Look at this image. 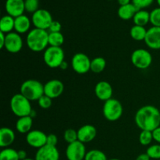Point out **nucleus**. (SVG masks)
<instances>
[{
	"label": "nucleus",
	"instance_id": "24",
	"mask_svg": "<svg viewBox=\"0 0 160 160\" xmlns=\"http://www.w3.org/2000/svg\"><path fill=\"white\" fill-rule=\"evenodd\" d=\"M134 25L145 27L150 22V12L145 9H140L133 18Z\"/></svg>",
	"mask_w": 160,
	"mask_h": 160
},
{
	"label": "nucleus",
	"instance_id": "18",
	"mask_svg": "<svg viewBox=\"0 0 160 160\" xmlns=\"http://www.w3.org/2000/svg\"><path fill=\"white\" fill-rule=\"evenodd\" d=\"M96 135V128L92 124H85L78 130V141L84 144L88 143L93 141Z\"/></svg>",
	"mask_w": 160,
	"mask_h": 160
},
{
	"label": "nucleus",
	"instance_id": "32",
	"mask_svg": "<svg viewBox=\"0 0 160 160\" xmlns=\"http://www.w3.org/2000/svg\"><path fill=\"white\" fill-rule=\"evenodd\" d=\"M63 138L65 142L68 144L73 143L76 141H78V131H75L74 129H72V128H69V129L66 130L65 132H64Z\"/></svg>",
	"mask_w": 160,
	"mask_h": 160
},
{
	"label": "nucleus",
	"instance_id": "19",
	"mask_svg": "<svg viewBox=\"0 0 160 160\" xmlns=\"http://www.w3.org/2000/svg\"><path fill=\"white\" fill-rule=\"evenodd\" d=\"M14 131L9 128H2L0 129V147L2 148H9L15 141Z\"/></svg>",
	"mask_w": 160,
	"mask_h": 160
},
{
	"label": "nucleus",
	"instance_id": "8",
	"mask_svg": "<svg viewBox=\"0 0 160 160\" xmlns=\"http://www.w3.org/2000/svg\"><path fill=\"white\" fill-rule=\"evenodd\" d=\"M52 17L49 11L45 9H39L32 14L31 22L35 28L42 30H48L52 23Z\"/></svg>",
	"mask_w": 160,
	"mask_h": 160
},
{
	"label": "nucleus",
	"instance_id": "48",
	"mask_svg": "<svg viewBox=\"0 0 160 160\" xmlns=\"http://www.w3.org/2000/svg\"><path fill=\"white\" fill-rule=\"evenodd\" d=\"M109 1H111V0H109Z\"/></svg>",
	"mask_w": 160,
	"mask_h": 160
},
{
	"label": "nucleus",
	"instance_id": "6",
	"mask_svg": "<svg viewBox=\"0 0 160 160\" xmlns=\"http://www.w3.org/2000/svg\"><path fill=\"white\" fill-rule=\"evenodd\" d=\"M64 58L65 54L61 47L48 46L44 51V62L50 68L54 69L60 67L64 61Z\"/></svg>",
	"mask_w": 160,
	"mask_h": 160
},
{
	"label": "nucleus",
	"instance_id": "40",
	"mask_svg": "<svg viewBox=\"0 0 160 160\" xmlns=\"http://www.w3.org/2000/svg\"><path fill=\"white\" fill-rule=\"evenodd\" d=\"M6 34L0 32V48H4L5 42H6Z\"/></svg>",
	"mask_w": 160,
	"mask_h": 160
},
{
	"label": "nucleus",
	"instance_id": "20",
	"mask_svg": "<svg viewBox=\"0 0 160 160\" xmlns=\"http://www.w3.org/2000/svg\"><path fill=\"white\" fill-rule=\"evenodd\" d=\"M31 21L29 19L28 16L23 15L20 16L18 17L15 18V26H14V30L15 32L18 33V34H25V33H28L31 30Z\"/></svg>",
	"mask_w": 160,
	"mask_h": 160
},
{
	"label": "nucleus",
	"instance_id": "36",
	"mask_svg": "<svg viewBox=\"0 0 160 160\" xmlns=\"http://www.w3.org/2000/svg\"><path fill=\"white\" fill-rule=\"evenodd\" d=\"M131 2L138 9H143L151 6L154 0H131Z\"/></svg>",
	"mask_w": 160,
	"mask_h": 160
},
{
	"label": "nucleus",
	"instance_id": "11",
	"mask_svg": "<svg viewBox=\"0 0 160 160\" xmlns=\"http://www.w3.org/2000/svg\"><path fill=\"white\" fill-rule=\"evenodd\" d=\"M26 142L32 148L39 149L47 145V134L40 130H31L27 134Z\"/></svg>",
	"mask_w": 160,
	"mask_h": 160
},
{
	"label": "nucleus",
	"instance_id": "37",
	"mask_svg": "<svg viewBox=\"0 0 160 160\" xmlns=\"http://www.w3.org/2000/svg\"><path fill=\"white\" fill-rule=\"evenodd\" d=\"M61 29H62L61 23L57 20H53L52 23L50 25L49 28H48V31H49V33L61 32Z\"/></svg>",
	"mask_w": 160,
	"mask_h": 160
},
{
	"label": "nucleus",
	"instance_id": "45",
	"mask_svg": "<svg viewBox=\"0 0 160 160\" xmlns=\"http://www.w3.org/2000/svg\"><path fill=\"white\" fill-rule=\"evenodd\" d=\"M156 2H157V4L159 5V6L160 7V0H156Z\"/></svg>",
	"mask_w": 160,
	"mask_h": 160
},
{
	"label": "nucleus",
	"instance_id": "26",
	"mask_svg": "<svg viewBox=\"0 0 160 160\" xmlns=\"http://www.w3.org/2000/svg\"><path fill=\"white\" fill-rule=\"evenodd\" d=\"M106 67V60L103 57H96L91 62V71L95 73H100Z\"/></svg>",
	"mask_w": 160,
	"mask_h": 160
},
{
	"label": "nucleus",
	"instance_id": "15",
	"mask_svg": "<svg viewBox=\"0 0 160 160\" xmlns=\"http://www.w3.org/2000/svg\"><path fill=\"white\" fill-rule=\"evenodd\" d=\"M112 87L106 81H101L95 87V93L97 98L101 101L106 102L112 98Z\"/></svg>",
	"mask_w": 160,
	"mask_h": 160
},
{
	"label": "nucleus",
	"instance_id": "43",
	"mask_svg": "<svg viewBox=\"0 0 160 160\" xmlns=\"http://www.w3.org/2000/svg\"><path fill=\"white\" fill-rule=\"evenodd\" d=\"M131 0H117V2H118L119 5H120V6L130 4V3H131Z\"/></svg>",
	"mask_w": 160,
	"mask_h": 160
},
{
	"label": "nucleus",
	"instance_id": "22",
	"mask_svg": "<svg viewBox=\"0 0 160 160\" xmlns=\"http://www.w3.org/2000/svg\"><path fill=\"white\" fill-rule=\"evenodd\" d=\"M33 125V118L27 116L18 118L16 122V130L20 134H28L31 131Z\"/></svg>",
	"mask_w": 160,
	"mask_h": 160
},
{
	"label": "nucleus",
	"instance_id": "16",
	"mask_svg": "<svg viewBox=\"0 0 160 160\" xmlns=\"http://www.w3.org/2000/svg\"><path fill=\"white\" fill-rule=\"evenodd\" d=\"M5 9L8 15L14 18L20 17L25 11L24 0H6Z\"/></svg>",
	"mask_w": 160,
	"mask_h": 160
},
{
	"label": "nucleus",
	"instance_id": "12",
	"mask_svg": "<svg viewBox=\"0 0 160 160\" xmlns=\"http://www.w3.org/2000/svg\"><path fill=\"white\" fill-rule=\"evenodd\" d=\"M23 39L20 34L12 31L6 35L4 48L10 53H18L23 48Z\"/></svg>",
	"mask_w": 160,
	"mask_h": 160
},
{
	"label": "nucleus",
	"instance_id": "33",
	"mask_svg": "<svg viewBox=\"0 0 160 160\" xmlns=\"http://www.w3.org/2000/svg\"><path fill=\"white\" fill-rule=\"evenodd\" d=\"M25 10L30 13H34L38 10L39 0H24Z\"/></svg>",
	"mask_w": 160,
	"mask_h": 160
},
{
	"label": "nucleus",
	"instance_id": "4",
	"mask_svg": "<svg viewBox=\"0 0 160 160\" xmlns=\"http://www.w3.org/2000/svg\"><path fill=\"white\" fill-rule=\"evenodd\" d=\"M9 106L12 113L18 118L30 116L33 110L31 101L21 93L16 94L11 98Z\"/></svg>",
	"mask_w": 160,
	"mask_h": 160
},
{
	"label": "nucleus",
	"instance_id": "42",
	"mask_svg": "<svg viewBox=\"0 0 160 160\" xmlns=\"http://www.w3.org/2000/svg\"><path fill=\"white\" fill-rule=\"evenodd\" d=\"M149 156H148V154H147L146 152L145 153H142V154H140L139 156H138V157L136 158L135 160H150Z\"/></svg>",
	"mask_w": 160,
	"mask_h": 160
},
{
	"label": "nucleus",
	"instance_id": "25",
	"mask_svg": "<svg viewBox=\"0 0 160 160\" xmlns=\"http://www.w3.org/2000/svg\"><path fill=\"white\" fill-rule=\"evenodd\" d=\"M147 30L145 29V27L138 26V25H134L130 30V35L131 38L134 40L141 42V41H145V37H146Z\"/></svg>",
	"mask_w": 160,
	"mask_h": 160
},
{
	"label": "nucleus",
	"instance_id": "13",
	"mask_svg": "<svg viewBox=\"0 0 160 160\" xmlns=\"http://www.w3.org/2000/svg\"><path fill=\"white\" fill-rule=\"evenodd\" d=\"M64 91V84L58 79H52L44 84V93L52 99L60 96Z\"/></svg>",
	"mask_w": 160,
	"mask_h": 160
},
{
	"label": "nucleus",
	"instance_id": "29",
	"mask_svg": "<svg viewBox=\"0 0 160 160\" xmlns=\"http://www.w3.org/2000/svg\"><path fill=\"white\" fill-rule=\"evenodd\" d=\"M84 160H108L106 155L98 149H92L87 152Z\"/></svg>",
	"mask_w": 160,
	"mask_h": 160
},
{
	"label": "nucleus",
	"instance_id": "47",
	"mask_svg": "<svg viewBox=\"0 0 160 160\" xmlns=\"http://www.w3.org/2000/svg\"><path fill=\"white\" fill-rule=\"evenodd\" d=\"M108 160H120V159H116V158H114V159H108Z\"/></svg>",
	"mask_w": 160,
	"mask_h": 160
},
{
	"label": "nucleus",
	"instance_id": "1",
	"mask_svg": "<svg viewBox=\"0 0 160 160\" xmlns=\"http://www.w3.org/2000/svg\"><path fill=\"white\" fill-rule=\"evenodd\" d=\"M134 122L142 131H153L160 127V111L152 105L142 106L136 112Z\"/></svg>",
	"mask_w": 160,
	"mask_h": 160
},
{
	"label": "nucleus",
	"instance_id": "3",
	"mask_svg": "<svg viewBox=\"0 0 160 160\" xmlns=\"http://www.w3.org/2000/svg\"><path fill=\"white\" fill-rule=\"evenodd\" d=\"M20 93L31 102L38 101L39 98L45 95L44 84L38 80H27L20 86Z\"/></svg>",
	"mask_w": 160,
	"mask_h": 160
},
{
	"label": "nucleus",
	"instance_id": "41",
	"mask_svg": "<svg viewBox=\"0 0 160 160\" xmlns=\"http://www.w3.org/2000/svg\"><path fill=\"white\" fill-rule=\"evenodd\" d=\"M18 156H19V159L20 160H23L25 159H27V152L25 150L20 149L18 151Z\"/></svg>",
	"mask_w": 160,
	"mask_h": 160
},
{
	"label": "nucleus",
	"instance_id": "27",
	"mask_svg": "<svg viewBox=\"0 0 160 160\" xmlns=\"http://www.w3.org/2000/svg\"><path fill=\"white\" fill-rule=\"evenodd\" d=\"M64 43V36L61 32H52L48 34V45L61 47Z\"/></svg>",
	"mask_w": 160,
	"mask_h": 160
},
{
	"label": "nucleus",
	"instance_id": "14",
	"mask_svg": "<svg viewBox=\"0 0 160 160\" xmlns=\"http://www.w3.org/2000/svg\"><path fill=\"white\" fill-rule=\"evenodd\" d=\"M35 160H59V152L56 146L46 145L36 152Z\"/></svg>",
	"mask_w": 160,
	"mask_h": 160
},
{
	"label": "nucleus",
	"instance_id": "10",
	"mask_svg": "<svg viewBox=\"0 0 160 160\" xmlns=\"http://www.w3.org/2000/svg\"><path fill=\"white\" fill-rule=\"evenodd\" d=\"M65 154L67 160H84L87 154L85 145L80 141L68 144Z\"/></svg>",
	"mask_w": 160,
	"mask_h": 160
},
{
	"label": "nucleus",
	"instance_id": "31",
	"mask_svg": "<svg viewBox=\"0 0 160 160\" xmlns=\"http://www.w3.org/2000/svg\"><path fill=\"white\" fill-rule=\"evenodd\" d=\"M146 153L150 159L159 160L160 159V144L152 145L147 148Z\"/></svg>",
	"mask_w": 160,
	"mask_h": 160
},
{
	"label": "nucleus",
	"instance_id": "28",
	"mask_svg": "<svg viewBox=\"0 0 160 160\" xmlns=\"http://www.w3.org/2000/svg\"><path fill=\"white\" fill-rule=\"evenodd\" d=\"M0 160H20L18 151L12 148H3L0 152Z\"/></svg>",
	"mask_w": 160,
	"mask_h": 160
},
{
	"label": "nucleus",
	"instance_id": "38",
	"mask_svg": "<svg viewBox=\"0 0 160 160\" xmlns=\"http://www.w3.org/2000/svg\"><path fill=\"white\" fill-rule=\"evenodd\" d=\"M58 143V138L56 134H50L47 135V145L51 146H56Z\"/></svg>",
	"mask_w": 160,
	"mask_h": 160
},
{
	"label": "nucleus",
	"instance_id": "44",
	"mask_svg": "<svg viewBox=\"0 0 160 160\" xmlns=\"http://www.w3.org/2000/svg\"><path fill=\"white\" fill-rule=\"evenodd\" d=\"M60 67L62 70H67V68H68V63H67V62H66L65 60L63 61V62H62V64L60 65Z\"/></svg>",
	"mask_w": 160,
	"mask_h": 160
},
{
	"label": "nucleus",
	"instance_id": "9",
	"mask_svg": "<svg viewBox=\"0 0 160 160\" xmlns=\"http://www.w3.org/2000/svg\"><path fill=\"white\" fill-rule=\"evenodd\" d=\"M92 60L86 54L78 52L73 55L71 59V67L78 74H84L91 70Z\"/></svg>",
	"mask_w": 160,
	"mask_h": 160
},
{
	"label": "nucleus",
	"instance_id": "49",
	"mask_svg": "<svg viewBox=\"0 0 160 160\" xmlns=\"http://www.w3.org/2000/svg\"><path fill=\"white\" fill-rule=\"evenodd\" d=\"M159 160H160V159H159Z\"/></svg>",
	"mask_w": 160,
	"mask_h": 160
},
{
	"label": "nucleus",
	"instance_id": "46",
	"mask_svg": "<svg viewBox=\"0 0 160 160\" xmlns=\"http://www.w3.org/2000/svg\"><path fill=\"white\" fill-rule=\"evenodd\" d=\"M23 160H35V159H30V158H27V159H23Z\"/></svg>",
	"mask_w": 160,
	"mask_h": 160
},
{
	"label": "nucleus",
	"instance_id": "7",
	"mask_svg": "<svg viewBox=\"0 0 160 160\" xmlns=\"http://www.w3.org/2000/svg\"><path fill=\"white\" fill-rule=\"evenodd\" d=\"M131 60L136 68L139 70H146L152 65V56L148 50L138 48L131 54Z\"/></svg>",
	"mask_w": 160,
	"mask_h": 160
},
{
	"label": "nucleus",
	"instance_id": "5",
	"mask_svg": "<svg viewBox=\"0 0 160 160\" xmlns=\"http://www.w3.org/2000/svg\"><path fill=\"white\" fill-rule=\"evenodd\" d=\"M123 106L119 100L110 98L105 102L102 108V113L108 121L114 122L120 120L123 115Z\"/></svg>",
	"mask_w": 160,
	"mask_h": 160
},
{
	"label": "nucleus",
	"instance_id": "35",
	"mask_svg": "<svg viewBox=\"0 0 160 160\" xmlns=\"http://www.w3.org/2000/svg\"><path fill=\"white\" fill-rule=\"evenodd\" d=\"M39 106H40L42 109H49L51 107L52 104V99L51 98H49L47 95H43L38 101Z\"/></svg>",
	"mask_w": 160,
	"mask_h": 160
},
{
	"label": "nucleus",
	"instance_id": "2",
	"mask_svg": "<svg viewBox=\"0 0 160 160\" xmlns=\"http://www.w3.org/2000/svg\"><path fill=\"white\" fill-rule=\"evenodd\" d=\"M48 34L49 32L46 30L35 28L31 29L26 38V43L29 49L34 52L45 51L48 45Z\"/></svg>",
	"mask_w": 160,
	"mask_h": 160
},
{
	"label": "nucleus",
	"instance_id": "30",
	"mask_svg": "<svg viewBox=\"0 0 160 160\" xmlns=\"http://www.w3.org/2000/svg\"><path fill=\"white\" fill-rule=\"evenodd\" d=\"M153 141L152 131H142L139 134V142L142 145L147 146L149 145Z\"/></svg>",
	"mask_w": 160,
	"mask_h": 160
},
{
	"label": "nucleus",
	"instance_id": "23",
	"mask_svg": "<svg viewBox=\"0 0 160 160\" xmlns=\"http://www.w3.org/2000/svg\"><path fill=\"white\" fill-rule=\"evenodd\" d=\"M15 26V18L9 15L3 16L0 20V32L7 34L12 32Z\"/></svg>",
	"mask_w": 160,
	"mask_h": 160
},
{
	"label": "nucleus",
	"instance_id": "21",
	"mask_svg": "<svg viewBox=\"0 0 160 160\" xmlns=\"http://www.w3.org/2000/svg\"><path fill=\"white\" fill-rule=\"evenodd\" d=\"M140 9H138L132 2L130 4L125 5V6H121L119 7L117 14L119 17L123 20H129L131 19L134 18L136 12Z\"/></svg>",
	"mask_w": 160,
	"mask_h": 160
},
{
	"label": "nucleus",
	"instance_id": "34",
	"mask_svg": "<svg viewBox=\"0 0 160 160\" xmlns=\"http://www.w3.org/2000/svg\"><path fill=\"white\" fill-rule=\"evenodd\" d=\"M150 23L152 26L160 28V7L156 8L150 12Z\"/></svg>",
	"mask_w": 160,
	"mask_h": 160
},
{
	"label": "nucleus",
	"instance_id": "17",
	"mask_svg": "<svg viewBox=\"0 0 160 160\" xmlns=\"http://www.w3.org/2000/svg\"><path fill=\"white\" fill-rule=\"evenodd\" d=\"M145 42L147 46L151 49H160V28L152 26L147 30Z\"/></svg>",
	"mask_w": 160,
	"mask_h": 160
},
{
	"label": "nucleus",
	"instance_id": "39",
	"mask_svg": "<svg viewBox=\"0 0 160 160\" xmlns=\"http://www.w3.org/2000/svg\"><path fill=\"white\" fill-rule=\"evenodd\" d=\"M152 136L153 140L157 142V144H160V127L152 131Z\"/></svg>",
	"mask_w": 160,
	"mask_h": 160
}]
</instances>
